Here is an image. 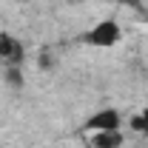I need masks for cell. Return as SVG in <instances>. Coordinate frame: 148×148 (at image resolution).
<instances>
[{"label":"cell","instance_id":"cell-1","mask_svg":"<svg viewBox=\"0 0 148 148\" xmlns=\"http://www.w3.org/2000/svg\"><path fill=\"white\" fill-rule=\"evenodd\" d=\"M120 40V26L114 23V20H100L94 29H88L86 32V43L88 46H114Z\"/></svg>","mask_w":148,"mask_h":148},{"label":"cell","instance_id":"cell-2","mask_svg":"<svg viewBox=\"0 0 148 148\" xmlns=\"http://www.w3.org/2000/svg\"><path fill=\"white\" fill-rule=\"evenodd\" d=\"M86 128L88 131H114V128H120V114L114 108H103L86 123Z\"/></svg>","mask_w":148,"mask_h":148},{"label":"cell","instance_id":"cell-3","mask_svg":"<svg viewBox=\"0 0 148 148\" xmlns=\"http://www.w3.org/2000/svg\"><path fill=\"white\" fill-rule=\"evenodd\" d=\"M0 60H6V63H20L23 60V46L12 34H0Z\"/></svg>","mask_w":148,"mask_h":148},{"label":"cell","instance_id":"cell-4","mask_svg":"<svg viewBox=\"0 0 148 148\" xmlns=\"http://www.w3.org/2000/svg\"><path fill=\"white\" fill-rule=\"evenodd\" d=\"M123 143H125V140H123L120 128H114V131H94V140H91L94 148H120Z\"/></svg>","mask_w":148,"mask_h":148},{"label":"cell","instance_id":"cell-5","mask_svg":"<svg viewBox=\"0 0 148 148\" xmlns=\"http://www.w3.org/2000/svg\"><path fill=\"white\" fill-rule=\"evenodd\" d=\"M131 128L137 131V134H148V108H145V111H140V114L131 120Z\"/></svg>","mask_w":148,"mask_h":148},{"label":"cell","instance_id":"cell-6","mask_svg":"<svg viewBox=\"0 0 148 148\" xmlns=\"http://www.w3.org/2000/svg\"><path fill=\"white\" fill-rule=\"evenodd\" d=\"M6 80H9L12 86H23V77H20V69H9V71H6Z\"/></svg>","mask_w":148,"mask_h":148},{"label":"cell","instance_id":"cell-7","mask_svg":"<svg viewBox=\"0 0 148 148\" xmlns=\"http://www.w3.org/2000/svg\"><path fill=\"white\" fill-rule=\"evenodd\" d=\"M120 6H128V9H140V0H117Z\"/></svg>","mask_w":148,"mask_h":148}]
</instances>
